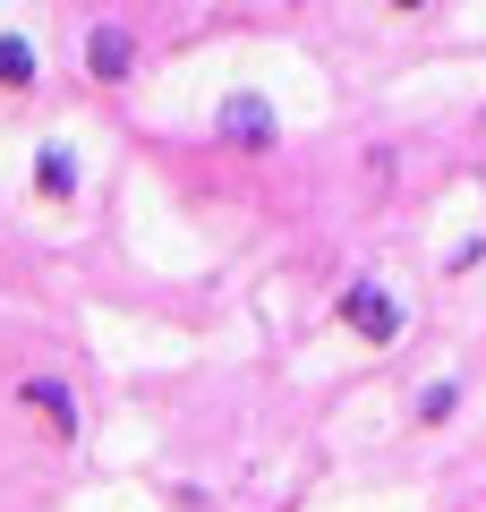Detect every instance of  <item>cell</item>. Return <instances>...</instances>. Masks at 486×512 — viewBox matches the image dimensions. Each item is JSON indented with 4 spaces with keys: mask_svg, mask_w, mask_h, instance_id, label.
<instances>
[{
    "mask_svg": "<svg viewBox=\"0 0 486 512\" xmlns=\"http://www.w3.org/2000/svg\"><path fill=\"white\" fill-rule=\"evenodd\" d=\"M342 316H350V333H367L376 350H393L401 325H410V316H401V299L384 291V282H350V291H342Z\"/></svg>",
    "mask_w": 486,
    "mask_h": 512,
    "instance_id": "obj_1",
    "label": "cell"
},
{
    "mask_svg": "<svg viewBox=\"0 0 486 512\" xmlns=\"http://www.w3.org/2000/svg\"><path fill=\"white\" fill-rule=\"evenodd\" d=\"M18 402L35 410V419H52V436H77V402H69V384H60V376H26Z\"/></svg>",
    "mask_w": 486,
    "mask_h": 512,
    "instance_id": "obj_2",
    "label": "cell"
},
{
    "mask_svg": "<svg viewBox=\"0 0 486 512\" xmlns=\"http://www.w3.org/2000/svg\"><path fill=\"white\" fill-rule=\"evenodd\" d=\"M222 137H239V146H273V103H265V94H231V103H222Z\"/></svg>",
    "mask_w": 486,
    "mask_h": 512,
    "instance_id": "obj_3",
    "label": "cell"
},
{
    "mask_svg": "<svg viewBox=\"0 0 486 512\" xmlns=\"http://www.w3.org/2000/svg\"><path fill=\"white\" fill-rule=\"evenodd\" d=\"M86 69L111 86V77H128V69H137V43H128L120 26H94V35H86Z\"/></svg>",
    "mask_w": 486,
    "mask_h": 512,
    "instance_id": "obj_4",
    "label": "cell"
},
{
    "mask_svg": "<svg viewBox=\"0 0 486 512\" xmlns=\"http://www.w3.org/2000/svg\"><path fill=\"white\" fill-rule=\"evenodd\" d=\"M35 188H43V197H77V163H69V146H43Z\"/></svg>",
    "mask_w": 486,
    "mask_h": 512,
    "instance_id": "obj_5",
    "label": "cell"
},
{
    "mask_svg": "<svg viewBox=\"0 0 486 512\" xmlns=\"http://www.w3.org/2000/svg\"><path fill=\"white\" fill-rule=\"evenodd\" d=\"M0 86H35V43L0 35Z\"/></svg>",
    "mask_w": 486,
    "mask_h": 512,
    "instance_id": "obj_6",
    "label": "cell"
},
{
    "mask_svg": "<svg viewBox=\"0 0 486 512\" xmlns=\"http://www.w3.org/2000/svg\"><path fill=\"white\" fill-rule=\"evenodd\" d=\"M452 402H461V384H427V393H418V427L452 419Z\"/></svg>",
    "mask_w": 486,
    "mask_h": 512,
    "instance_id": "obj_7",
    "label": "cell"
}]
</instances>
